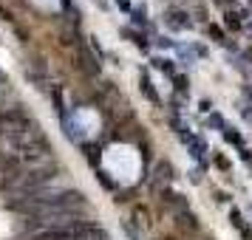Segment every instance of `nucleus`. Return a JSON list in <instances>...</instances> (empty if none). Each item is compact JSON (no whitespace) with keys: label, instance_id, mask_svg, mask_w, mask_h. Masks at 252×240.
Returning a JSON list of instances; mask_svg holds the SVG:
<instances>
[]
</instances>
